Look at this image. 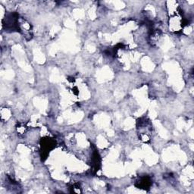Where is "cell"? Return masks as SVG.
I'll return each instance as SVG.
<instances>
[{
    "label": "cell",
    "mask_w": 194,
    "mask_h": 194,
    "mask_svg": "<svg viewBox=\"0 0 194 194\" xmlns=\"http://www.w3.org/2000/svg\"><path fill=\"white\" fill-rule=\"evenodd\" d=\"M138 183L141 187H143V188L146 189V187H149V186H150V184H151V181H150V179L149 178V177H142Z\"/></svg>",
    "instance_id": "cell-1"
}]
</instances>
